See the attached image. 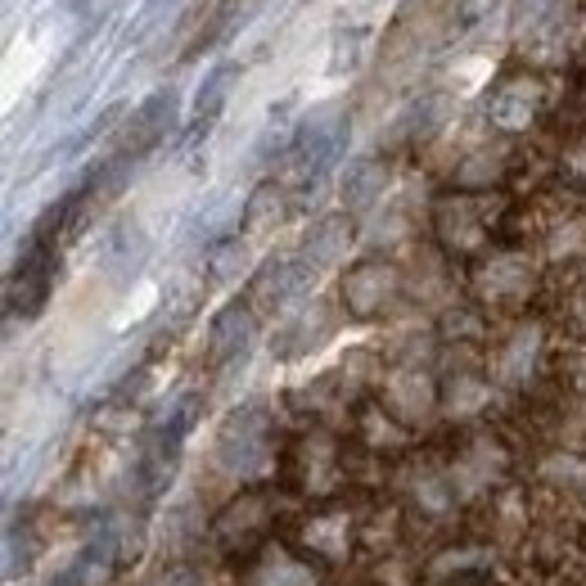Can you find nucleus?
Listing matches in <instances>:
<instances>
[{"label":"nucleus","mask_w":586,"mask_h":586,"mask_svg":"<svg viewBox=\"0 0 586 586\" xmlns=\"http://www.w3.org/2000/svg\"><path fill=\"white\" fill-rule=\"evenodd\" d=\"M216 460H222V469L239 473V479L267 469V424L258 411H244L222 429V437H216Z\"/></svg>","instance_id":"nucleus-1"},{"label":"nucleus","mask_w":586,"mask_h":586,"mask_svg":"<svg viewBox=\"0 0 586 586\" xmlns=\"http://www.w3.org/2000/svg\"><path fill=\"white\" fill-rule=\"evenodd\" d=\"M505 473V452H501V443H492V437H473V443L465 447V456L452 465V492L456 496H483L496 479Z\"/></svg>","instance_id":"nucleus-2"},{"label":"nucleus","mask_w":586,"mask_h":586,"mask_svg":"<svg viewBox=\"0 0 586 586\" xmlns=\"http://www.w3.org/2000/svg\"><path fill=\"white\" fill-rule=\"evenodd\" d=\"M397 293V271L388 262H356L343 276V303L352 316H375L392 303Z\"/></svg>","instance_id":"nucleus-3"},{"label":"nucleus","mask_w":586,"mask_h":586,"mask_svg":"<svg viewBox=\"0 0 586 586\" xmlns=\"http://www.w3.org/2000/svg\"><path fill=\"white\" fill-rule=\"evenodd\" d=\"M433 401H437L433 379L424 371H411V365H407V371H392V379L384 388V407L401 424H424L429 411H433Z\"/></svg>","instance_id":"nucleus-4"},{"label":"nucleus","mask_w":586,"mask_h":586,"mask_svg":"<svg viewBox=\"0 0 586 586\" xmlns=\"http://www.w3.org/2000/svg\"><path fill=\"white\" fill-rule=\"evenodd\" d=\"M348 244H352V222L348 216H320V222L307 231L303 248H298V267L307 276H316L325 267H335L348 253Z\"/></svg>","instance_id":"nucleus-5"},{"label":"nucleus","mask_w":586,"mask_h":586,"mask_svg":"<svg viewBox=\"0 0 586 586\" xmlns=\"http://www.w3.org/2000/svg\"><path fill=\"white\" fill-rule=\"evenodd\" d=\"M437 235H443L456 253H473L483 244V222L473 212V199H443L437 203Z\"/></svg>","instance_id":"nucleus-6"},{"label":"nucleus","mask_w":586,"mask_h":586,"mask_svg":"<svg viewBox=\"0 0 586 586\" xmlns=\"http://www.w3.org/2000/svg\"><path fill=\"white\" fill-rule=\"evenodd\" d=\"M479 289H483V298H492V303L524 298V293L532 289V267L524 258H515V253H505V258H496V262L483 267Z\"/></svg>","instance_id":"nucleus-7"},{"label":"nucleus","mask_w":586,"mask_h":586,"mask_svg":"<svg viewBox=\"0 0 586 586\" xmlns=\"http://www.w3.org/2000/svg\"><path fill=\"white\" fill-rule=\"evenodd\" d=\"M253 339V307L248 303H231L226 312H216L212 329H208V348H212V361H226L235 352H244Z\"/></svg>","instance_id":"nucleus-8"},{"label":"nucleus","mask_w":586,"mask_h":586,"mask_svg":"<svg viewBox=\"0 0 586 586\" xmlns=\"http://www.w3.org/2000/svg\"><path fill=\"white\" fill-rule=\"evenodd\" d=\"M303 541L325 560H343L352 546V515L348 509H329V515H316L303 524Z\"/></svg>","instance_id":"nucleus-9"},{"label":"nucleus","mask_w":586,"mask_h":586,"mask_svg":"<svg viewBox=\"0 0 586 586\" xmlns=\"http://www.w3.org/2000/svg\"><path fill=\"white\" fill-rule=\"evenodd\" d=\"M248 586H316V573L303 564V560H293L284 546H267L258 569H253Z\"/></svg>","instance_id":"nucleus-10"},{"label":"nucleus","mask_w":586,"mask_h":586,"mask_svg":"<svg viewBox=\"0 0 586 586\" xmlns=\"http://www.w3.org/2000/svg\"><path fill=\"white\" fill-rule=\"evenodd\" d=\"M267 515H271V505H267L262 496L248 492V496H239V501L226 509L222 519H216V537H222L231 551H235V546H244L258 528H267Z\"/></svg>","instance_id":"nucleus-11"},{"label":"nucleus","mask_w":586,"mask_h":586,"mask_svg":"<svg viewBox=\"0 0 586 586\" xmlns=\"http://www.w3.org/2000/svg\"><path fill=\"white\" fill-rule=\"evenodd\" d=\"M384 186H388V172H384L375 159H361V163H352V167L343 172V203H348L352 212H365V208L379 203Z\"/></svg>","instance_id":"nucleus-12"},{"label":"nucleus","mask_w":586,"mask_h":586,"mask_svg":"<svg viewBox=\"0 0 586 586\" xmlns=\"http://www.w3.org/2000/svg\"><path fill=\"white\" fill-rule=\"evenodd\" d=\"M537 348H541V329L537 325H528V329H519L515 339H509V348H505V356L496 361V379L505 384V388H519L528 375H532V361H537Z\"/></svg>","instance_id":"nucleus-13"},{"label":"nucleus","mask_w":586,"mask_h":586,"mask_svg":"<svg viewBox=\"0 0 586 586\" xmlns=\"http://www.w3.org/2000/svg\"><path fill=\"white\" fill-rule=\"evenodd\" d=\"M339 479V465H335V443H329L325 433L307 437L303 443V483L307 492H329Z\"/></svg>","instance_id":"nucleus-14"},{"label":"nucleus","mask_w":586,"mask_h":586,"mask_svg":"<svg viewBox=\"0 0 586 586\" xmlns=\"http://www.w3.org/2000/svg\"><path fill=\"white\" fill-rule=\"evenodd\" d=\"M532 108H537V86L524 91V82H515V86H509V91L496 99L492 118H496L501 127H524V122L532 118Z\"/></svg>","instance_id":"nucleus-15"},{"label":"nucleus","mask_w":586,"mask_h":586,"mask_svg":"<svg viewBox=\"0 0 586 586\" xmlns=\"http://www.w3.org/2000/svg\"><path fill=\"white\" fill-rule=\"evenodd\" d=\"M280 216H284V195L276 186H262L244 208V226L248 231H271V226H280Z\"/></svg>","instance_id":"nucleus-16"},{"label":"nucleus","mask_w":586,"mask_h":586,"mask_svg":"<svg viewBox=\"0 0 586 586\" xmlns=\"http://www.w3.org/2000/svg\"><path fill=\"white\" fill-rule=\"evenodd\" d=\"M541 473L551 483H564V488H586V465L573 460V456H551V460L541 465Z\"/></svg>","instance_id":"nucleus-17"},{"label":"nucleus","mask_w":586,"mask_h":586,"mask_svg":"<svg viewBox=\"0 0 586 586\" xmlns=\"http://www.w3.org/2000/svg\"><path fill=\"white\" fill-rule=\"evenodd\" d=\"M244 267H248V253H244L239 239H231V244H222V248L212 253V276L216 280H235Z\"/></svg>","instance_id":"nucleus-18"},{"label":"nucleus","mask_w":586,"mask_h":586,"mask_svg":"<svg viewBox=\"0 0 586 586\" xmlns=\"http://www.w3.org/2000/svg\"><path fill=\"white\" fill-rule=\"evenodd\" d=\"M488 401V388L479 384V379H460L456 388H452V397H447V411L452 415H469V411H479Z\"/></svg>","instance_id":"nucleus-19"},{"label":"nucleus","mask_w":586,"mask_h":586,"mask_svg":"<svg viewBox=\"0 0 586 586\" xmlns=\"http://www.w3.org/2000/svg\"><path fill=\"white\" fill-rule=\"evenodd\" d=\"M488 560H492V555L479 551V546H469V551H447V555H437L433 577H447V573H456V569H479V564H488Z\"/></svg>","instance_id":"nucleus-20"},{"label":"nucleus","mask_w":586,"mask_h":586,"mask_svg":"<svg viewBox=\"0 0 586 586\" xmlns=\"http://www.w3.org/2000/svg\"><path fill=\"white\" fill-rule=\"evenodd\" d=\"M226 82H231V68H222V72H216V78L208 82V95H199V114H216V108H222Z\"/></svg>","instance_id":"nucleus-21"},{"label":"nucleus","mask_w":586,"mask_h":586,"mask_svg":"<svg viewBox=\"0 0 586 586\" xmlns=\"http://www.w3.org/2000/svg\"><path fill=\"white\" fill-rule=\"evenodd\" d=\"M163 586H203V582H199L195 573H167V577H163Z\"/></svg>","instance_id":"nucleus-22"},{"label":"nucleus","mask_w":586,"mask_h":586,"mask_svg":"<svg viewBox=\"0 0 586 586\" xmlns=\"http://www.w3.org/2000/svg\"><path fill=\"white\" fill-rule=\"evenodd\" d=\"M577 320H582V329H586V289L577 293Z\"/></svg>","instance_id":"nucleus-23"}]
</instances>
